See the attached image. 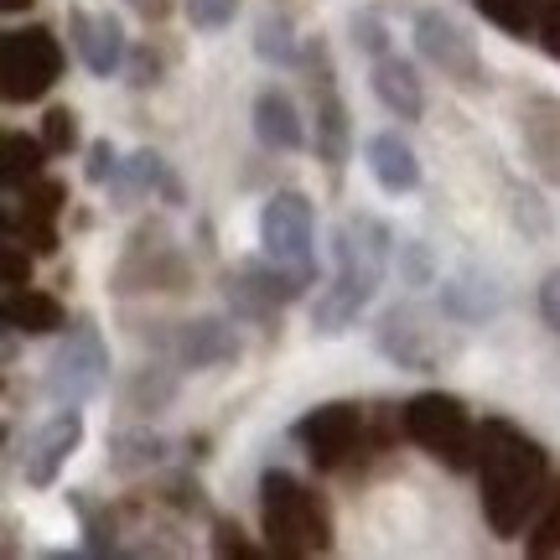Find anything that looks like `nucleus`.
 I'll use <instances>...</instances> for the list:
<instances>
[{
	"label": "nucleus",
	"instance_id": "4468645a",
	"mask_svg": "<svg viewBox=\"0 0 560 560\" xmlns=\"http://www.w3.org/2000/svg\"><path fill=\"white\" fill-rule=\"evenodd\" d=\"M172 353H177L182 369H223V363L240 359V332L223 317L182 322L172 332Z\"/></svg>",
	"mask_w": 560,
	"mask_h": 560
},
{
	"label": "nucleus",
	"instance_id": "412c9836",
	"mask_svg": "<svg viewBox=\"0 0 560 560\" xmlns=\"http://www.w3.org/2000/svg\"><path fill=\"white\" fill-rule=\"evenodd\" d=\"M166 457V441L156 431H115L109 436V472L120 478H136V472H151Z\"/></svg>",
	"mask_w": 560,
	"mask_h": 560
},
{
	"label": "nucleus",
	"instance_id": "6ab92c4d",
	"mask_svg": "<svg viewBox=\"0 0 560 560\" xmlns=\"http://www.w3.org/2000/svg\"><path fill=\"white\" fill-rule=\"evenodd\" d=\"M441 312L452 322H488L499 312V285H488L482 276L462 270V276H452L441 285Z\"/></svg>",
	"mask_w": 560,
	"mask_h": 560
},
{
	"label": "nucleus",
	"instance_id": "bb28decb",
	"mask_svg": "<svg viewBox=\"0 0 560 560\" xmlns=\"http://www.w3.org/2000/svg\"><path fill=\"white\" fill-rule=\"evenodd\" d=\"M524 550H529L535 560H545V556H556L560 550V478L550 482V493H545L540 514H535V529H529Z\"/></svg>",
	"mask_w": 560,
	"mask_h": 560
},
{
	"label": "nucleus",
	"instance_id": "4be33fe9",
	"mask_svg": "<svg viewBox=\"0 0 560 560\" xmlns=\"http://www.w3.org/2000/svg\"><path fill=\"white\" fill-rule=\"evenodd\" d=\"M161 182H166V166H161L156 151H136V156L120 161V172L109 177L115 208H130V202L145 198V192H161Z\"/></svg>",
	"mask_w": 560,
	"mask_h": 560
},
{
	"label": "nucleus",
	"instance_id": "7c9ffc66",
	"mask_svg": "<svg viewBox=\"0 0 560 560\" xmlns=\"http://www.w3.org/2000/svg\"><path fill=\"white\" fill-rule=\"evenodd\" d=\"M395 260H400L405 285H431V249L420 240H405L400 249H395Z\"/></svg>",
	"mask_w": 560,
	"mask_h": 560
},
{
	"label": "nucleus",
	"instance_id": "e433bc0d",
	"mask_svg": "<svg viewBox=\"0 0 560 560\" xmlns=\"http://www.w3.org/2000/svg\"><path fill=\"white\" fill-rule=\"evenodd\" d=\"M540 317H545V327L560 338V270H550L545 285H540Z\"/></svg>",
	"mask_w": 560,
	"mask_h": 560
},
{
	"label": "nucleus",
	"instance_id": "c85d7f7f",
	"mask_svg": "<svg viewBox=\"0 0 560 560\" xmlns=\"http://www.w3.org/2000/svg\"><path fill=\"white\" fill-rule=\"evenodd\" d=\"M353 47L369 52V58H384V52H389V26H384L380 11H359V16H353Z\"/></svg>",
	"mask_w": 560,
	"mask_h": 560
},
{
	"label": "nucleus",
	"instance_id": "f3484780",
	"mask_svg": "<svg viewBox=\"0 0 560 560\" xmlns=\"http://www.w3.org/2000/svg\"><path fill=\"white\" fill-rule=\"evenodd\" d=\"M0 322L5 327H16L26 338H52L68 327V312H62V301L52 291H32V285H5V296H0Z\"/></svg>",
	"mask_w": 560,
	"mask_h": 560
},
{
	"label": "nucleus",
	"instance_id": "f03ea898",
	"mask_svg": "<svg viewBox=\"0 0 560 560\" xmlns=\"http://www.w3.org/2000/svg\"><path fill=\"white\" fill-rule=\"evenodd\" d=\"M395 234H389V223L374 219V213H348L338 229V240H332V285H322L317 306H312V327H317L322 338H338L348 332L359 312L374 301L380 291V280L389 276V260H395Z\"/></svg>",
	"mask_w": 560,
	"mask_h": 560
},
{
	"label": "nucleus",
	"instance_id": "0eeeda50",
	"mask_svg": "<svg viewBox=\"0 0 560 560\" xmlns=\"http://www.w3.org/2000/svg\"><path fill=\"white\" fill-rule=\"evenodd\" d=\"M374 342H380L384 359L410 369V374H431V369H441V363L457 353V338L441 327V317H431L416 301L389 306L380 317V327H374Z\"/></svg>",
	"mask_w": 560,
	"mask_h": 560
},
{
	"label": "nucleus",
	"instance_id": "1a4fd4ad",
	"mask_svg": "<svg viewBox=\"0 0 560 560\" xmlns=\"http://www.w3.org/2000/svg\"><path fill=\"white\" fill-rule=\"evenodd\" d=\"M187 280H192V270L172 244L166 223H145V229H136V240H130L120 270H115V291L120 296H130V291H187Z\"/></svg>",
	"mask_w": 560,
	"mask_h": 560
},
{
	"label": "nucleus",
	"instance_id": "c756f323",
	"mask_svg": "<svg viewBox=\"0 0 560 560\" xmlns=\"http://www.w3.org/2000/svg\"><path fill=\"white\" fill-rule=\"evenodd\" d=\"M234 16H240V0H187V21L198 32H223Z\"/></svg>",
	"mask_w": 560,
	"mask_h": 560
},
{
	"label": "nucleus",
	"instance_id": "393cba45",
	"mask_svg": "<svg viewBox=\"0 0 560 560\" xmlns=\"http://www.w3.org/2000/svg\"><path fill=\"white\" fill-rule=\"evenodd\" d=\"M68 503L79 509V520H83V556H109V550H115V535H120L115 509H109V503H94L89 493H68Z\"/></svg>",
	"mask_w": 560,
	"mask_h": 560
},
{
	"label": "nucleus",
	"instance_id": "ddd939ff",
	"mask_svg": "<svg viewBox=\"0 0 560 560\" xmlns=\"http://www.w3.org/2000/svg\"><path fill=\"white\" fill-rule=\"evenodd\" d=\"M68 32H73V52L83 58V68L94 73V79H115L125 62V26L120 16H109V11H73L68 21Z\"/></svg>",
	"mask_w": 560,
	"mask_h": 560
},
{
	"label": "nucleus",
	"instance_id": "f257e3e1",
	"mask_svg": "<svg viewBox=\"0 0 560 560\" xmlns=\"http://www.w3.org/2000/svg\"><path fill=\"white\" fill-rule=\"evenodd\" d=\"M478 493L488 529L499 540H520L524 524L540 514L545 493H550V457L535 436H524L514 420L488 416L478 425Z\"/></svg>",
	"mask_w": 560,
	"mask_h": 560
},
{
	"label": "nucleus",
	"instance_id": "4c0bfd02",
	"mask_svg": "<svg viewBox=\"0 0 560 560\" xmlns=\"http://www.w3.org/2000/svg\"><path fill=\"white\" fill-rule=\"evenodd\" d=\"M540 42H545V52L560 62V0H545V11H540Z\"/></svg>",
	"mask_w": 560,
	"mask_h": 560
},
{
	"label": "nucleus",
	"instance_id": "a211bd4d",
	"mask_svg": "<svg viewBox=\"0 0 560 560\" xmlns=\"http://www.w3.org/2000/svg\"><path fill=\"white\" fill-rule=\"evenodd\" d=\"M255 136H260L265 151H301L306 145V125H301V109L296 100L285 94V89H260V100H255Z\"/></svg>",
	"mask_w": 560,
	"mask_h": 560
},
{
	"label": "nucleus",
	"instance_id": "ea45409f",
	"mask_svg": "<svg viewBox=\"0 0 560 560\" xmlns=\"http://www.w3.org/2000/svg\"><path fill=\"white\" fill-rule=\"evenodd\" d=\"M0 5H5V11H11V16H16V11H26V5H32V0H0Z\"/></svg>",
	"mask_w": 560,
	"mask_h": 560
},
{
	"label": "nucleus",
	"instance_id": "473e14b6",
	"mask_svg": "<svg viewBox=\"0 0 560 560\" xmlns=\"http://www.w3.org/2000/svg\"><path fill=\"white\" fill-rule=\"evenodd\" d=\"M0 280H5V285H26V280H32V255H26L21 240H11V234L0 244Z\"/></svg>",
	"mask_w": 560,
	"mask_h": 560
},
{
	"label": "nucleus",
	"instance_id": "dca6fc26",
	"mask_svg": "<svg viewBox=\"0 0 560 560\" xmlns=\"http://www.w3.org/2000/svg\"><path fill=\"white\" fill-rule=\"evenodd\" d=\"M363 161H369L374 182H380L389 198H400V192H416L420 187V161H416V151H410V140H405L400 130H380V136H369Z\"/></svg>",
	"mask_w": 560,
	"mask_h": 560
},
{
	"label": "nucleus",
	"instance_id": "9b49d317",
	"mask_svg": "<svg viewBox=\"0 0 560 560\" xmlns=\"http://www.w3.org/2000/svg\"><path fill=\"white\" fill-rule=\"evenodd\" d=\"M416 47L431 68H441V79H457L462 89H478L482 83L478 47H472V37H467L446 11H420L416 16Z\"/></svg>",
	"mask_w": 560,
	"mask_h": 560
},
{
	"label": "nucleus",
	"instance_id": "7ed1b4c3",
	"mask_svg": "<svg viewBox=\"0 0 560 560\" xmlns=\"http://www.w3.org/2000/svg\"><path fill=\"white\" fill-rule=\"evenodd\" d=\"M260 529L270 556L301 560V556H322L332 550V514L327 503L285 467H270L260 478Z\"/></svg>",
	"mask_w": 560,
	"mask_h": 560
},
{
	"label": "nucleus",
	"instance_id": "2f4dec72",
	"mask_svg": "<svg viewBox=\"0 0 560 560\" xmlns=\"http://www.w3.org/2000/svg\"><path fill=\"white\" fill-rule=\"evenodd\" d=\"M161 503H172V509H182V514H192V509H202V488L198 478H187V472H177V478L161 482Z\"/></svg>",
	"mask_w": 560,
	"mask_h": 560
},
{
	"label": "nucleus",
	"instance_id": "aec40b11",
	"mask_svg": "<svg viewBox=\"0 0 560 560\" xmlns=\"http://www.w3.org/2000/svg\"><path fill=\"white\" fill-rule=\"evenodd\" d=\"M47 140L42 136H5L0 145V187L5 192H21V187H32L42 177V166H47Z\"/></svg>",
	"mask_w": 560,
	"mask_h": 560
},
{
	"label": "nucleus",
	"instance_id": "f704fd0d",
	"mask_svg": "<svg viewBox=\"0 0 560 560\" xmlns=\"http://www.w3.org/2000/svg\"><path fill=\"white\" fill-rule=\"evenodd\" d=\"M213 550L219 556H260L255 545L244 540V529L234 520H213Z\"/></svg>",
	"mask_w": 560,
	"mask_h": 560
},
{
	"label": "nucleus",
	"instance_id": "6e6552de",
	"mask_svg": "<svg viewBox=\"0 0 560 560\" xmlns=\"http://www.w3.org/2000/svg\"><path fill=\"white\" fill-rule=\"evenodd\" d=\"M0 79H5V100L11 104L42 100L62 79V42L47 26L5 32V42H0Z\"/></svg>",
	"mask_w": 560,
	"mask_h": 560
},
{
	"label": "nucleus",
	"instance_id": "a878e982",
	"mask_svg": "<svg viewBox=\"0 0 560 560\" xmlns=\"http://www.w3.org/2000/svg\"><path fill=\"white\" fill-rule=\"evenodd\" d=\"M255 52H260L265 62H276V68H296L306 47L296 42V26L270 11V16H260V26H255Z\"/></svg>",
	"mask_w": 560,
	"mask_h": 560
},
{
	"label": "nucleus",
	"instance_id": "58836bf2",
	"mask_svg": "<svg viewBox=\"0 0 560 560\" xmlns=\"http://www.w3.org/2000/svg\"><path fill=\"white\" fill-rule=\"evenodd\" d=\"M130 11H136L140 21H166L177 11V0H130Z\"/></svg>",
	"mask_w": 560,
	"mask_h": 560
},
{
	"label": "nucleus",
	"instance_id": "b1692460",
	"mask_svg": "<svg viewBox=\"0 0 560 560\" xmlns=\"http://www.w3.org/2000/svg\"><path fill=\"white\" fill-rule=\"evenodd\" d=\"M482 11V21H493L499 32H509V37H540V11L545 0H472Z\"/></svg>",
	"mask_w": 560,
	"mask_h": 560
},
{
	"label": "nucleus",
	"instance_id": "423d86ee",
	"mask_svg": "<svg viewBox=\"0 0 560 560\" xmlns=\"http://www.w3.org/2000/svg\"><path fill=\"white\" fill-rule=\"evenodd\" d=\"M260 249L280 270H291L301 285L317 280V219H312V202L306 192L285 187L270 192L260 208Z\"/></svg>",
	"mask_w": 560,
	"mask_h": 560
},
{
	"label": "nucleus",
	"instance_id": "9d476101",
	"mask_svg": "<svg viewBox=\"0 0 560 560\" xmlns=\"http://www.w3.org/2000/svg\"><path fill=\"white\" fill-rule=\"evenodd\" d=\"M291 436L301 441V452H306V462H312L317 472H332V467H342V462L359 452L363 410L348 400L317 405V410H306V416L291 425Z\"/></svg>",
	"mask_w": 560,
	"mask_h": 560
},
{
	"label": "nucleus",
	"instance_id": "72a5a7b5",
	"mask_svg": "<svg viewBox=\"0 0 560 560\" xmlns=\"http://www.w3.org/2000/svg\"><path fill=\"white\" fill-rule=\"evenodd\" d=\"M161 83V52H151V42L130 52V89H156Z\"/></svg>",
	"mask_w": 560,
	"mask_h": 560
},
{
	"label": "nucleus",
	"instance_id": "f8f14e48",
	"mask_svg": "<svg viewBox=\"0 0 560 560\" xmlns=\"http://www.w3.org/2000/svg\"><path fill=\"white\" fill-rule=\"evenodd\" d=\"M79 441H83V416L79 410H58L37 436L26 441V452H21V478L32 482V488H52L58 472L68 467V457L79 452Z\"/></svg>",
	"mask_w": 560,
	"mask_h": 560
},
{
	"label": "nucleus",
	"instance_id": "39448f33",
	"mask_svg": "<svg viewBox=\"0 0 560 560\" xmlns=\"http://www.w3.org/2000/svg\"><path fill=\"white\" fill-rule=\"evenodd\" d=\"M109 384V348H104L94 317H73L62 348L47 363V400L58 410H83Z\"/></svg>",
	"mask_w": 560,
	"mask_h": 560
},
{
	"label": "nucleus",
	"instance_id": "cd10ccee",
	"mask_svg": "<svg viewBox=\"0 0 560 560\" xmlns=\"http://www.w3.org/2000/svg\"><path fill=\"white\" fill-rule=\"evenodd\" d=\"M42 140H47L52 156H68V151L79 145V115H73L68 104H52L47 120H42Z\"/></svg>",
	"mask_w": 560,
	"mask_h": 560
},
{
	"label": "nucleus",
	"instance_id": "c9c22d12",
	"mask_svg": "<svg viewBox=\"0 0 560 560\" xmlns=\"http://www.w3.org/2000/svg\"><path fill=\"white\" fill-rule=\"evenodd\" d=\"M115 172H120V156H115V145H109V140H94V145H89V166H83V177L89 182H109L115 177Z\"/></svg>",
	"mask_w": 560,
	"mask_h": 560
},
{
	"label": "nucleus",
	"instance_id": "5701e85b",
	"mask_svg": "<svg viewBox=\"0 0 560 560\" xmlns=\"http://www.w3.org/2000/svg\"><path fill=\"white\" fill-rule=\"evenodd\" d=\"M172 400H177V374H166L161 363L136 369L130 384H125V405H130L136 416H156V410H166Z\"/></svg>",
	"mask_w": 560,
	"mask_h": 560
},
{
	"label": "nucleus",
	"instance_id": "2eb2a0df",
	"mask_svg": "<svg viewBox=\"0 0 560 560\" xmlns=\"http://www.w3.org/2000/svg\"><path fill=\"white\" fill-rule=\"evenodd\" d=\"M369 89H374V100H380L395 120H420V115H425V89H420V79H416V62L395 58V52L374 58Z\"/></svg>",
	"mask_w": 560,
	"mask_h": 560
},
{
	"label": "nucleus",
	"instance_id": "20e7f679",
	"mask_svg": "<svg viewBox=\"0 0 560 560\" xmlns=\"http://www.w3.org/2000/svg\"><path fill=\"white\" fill-rule=\"evenodd\" d=\"M405 436L416 441L425 457H436L446 472H472L478 467V425L467 416V405L457 395H441V389H425L405 405Z\"/></svg>",
	"mask_w": 560,
	"mask_h": 560
}]
</instances>
